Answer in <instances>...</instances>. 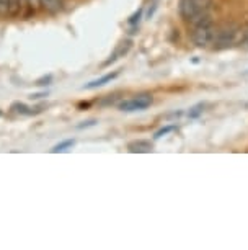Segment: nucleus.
Returning a JSON list of instances; mask_svg holds the SVG:
<instances>
[{"label": "nucleus", "instance_id": "nucleus-11", "mask_svg": "<svg viewBox=\"0 0 248 250\" xmlns=\"http://www.w3.org/2000/svg\"><path fill=\"white\" fill-rule=\"evenodd\" d=\"M203 111H204V105H203V103H199V105L193 106L188 111V116L191 118V120H196V118H199L201 115H203Z\"/></svg>", "mask_w": 248, "mask_h": 250}, {"label": "nucleus", "instance_id": "nucleus-3", "mask_svg": "<svg viewBox=\"0 0 248 250\" xmlns=\"http://www.w3.org/2000/svg\"><path fill=\"white\" fill-rule=\"evenodd\" d=\"M238 40V30L235 26H224L219 31H216V36H214V49L217 51H224L227 48H230L237 43Z\"/></svg>", "mask_w": 248, "mask_h": 250}, {"label": "nucleus", "instance_id": "nucleus-5", "mask_svg": "<svg viewBox=\"0 0 248 250\" xmlns=\"http://www.w3.org/2000/svg\"><path fill=\"white\" fill-rule=\"evenodd\" d=\"M129 152L133 154H144V152H151L152 150V143L151 141H144V139H139V141H134V143H131L128 146Z\"/></svg>", "mask_w": 248, "mask_h": 250}, {"label": "nucleus", "instance_id": "nucleus-2", "mask_svg": "<svg viewBox=\"0 0 248 250\" xmlns=\"http://www.w3.org/2000/svg\"><path fill=\"white\" fill-rule=\"evenodd\" d=\"M208 5L204 0H180V15L185 21L196 23L206 17Z\"/></svg>", "mask_w": 248, "mask_h": 250}, {"label": "nucleus", "instance_id": "nucleus-16", "mask_svg": "<svg viewBox=\"0 0 248 250\" xmlns=\"http://www.w3.org/2000/svg\"><path fill=\"white\" fill-rule=\"evenodd\" d=\"M0 115H2V111H0Z\"/></svg>", "mask_w": 248, "mask_h": 250}, {"label": "nucleus", "instance_id": "nucleus-6", "mask_svg": "<svg viewBox=\"0 0 248 250\" xmlns=\"http://www.w3.org/2000/svg\"><path fill=\"white\" fill-rule=\"evenodd\" d=\"M118 75H119V70H114V72L106 74V75H103L101 79H96V80H93V82L87 83V85H83V88H87V90H90V88L103 87V85H106V83H108V82H111V80H114L116 77H118Z\"/></svg>", "mask_w": 248, "mask_h": 250}, {"label": "nucleus", "instance_id": "nucleus-1", "mask_svg": "<svg viewBox=\"0 0 248 250\" xmlns=\"http://www.w3.org/2000/svg\"><path fill=\"white\" fill-rule=\"evenodd\" d=\"M214 36H216V28H214L210 18L206 15L196 21L194 30L191 33V41L196 48H208L209 44H212Z\"/></svg>", "mask_w": 248, "mask_h": 250}, {"label": "nucleus", "instance_id": "nucleus-12", "mask_svg": "<svg viewBox=\"0 0 248 250\" xmlns=\"http://www.w3.org/2000/svg\"><path fill=\"white\" fill-rule=\"evenodd\" d=\"M10 13V0H0V17Z\"/></svg>", "mask_w": 248, "mask_h": 250}, {"label": "nucleus", "instance_id": "nucleus-15", "mask_svg": "<svg viewBox=\"0 0 248 250\" xmlns=\"http://www.w3.org/2000/svg\"><path fill=\"white\" fill-rule=\"evenodd\" d=\"M95 123H96L95 120H90V121H87L85 125H80V126H78V128L82 129V128H88V126H95Z\"/></svg>", "mask_w": 248, "mask_h": 250}, {"label": "nucleus", "instance_id": "nucleus-8", "mask_svg": "<svg viewBox=\"0 0 248 250\" xmlns=\"http://www.w3.org/2000/svg\"><path fill=\"white\" fill-rule=\"evenodd\" d=\"M129 49H131V41H126V43H123L121 44V48H118L116 49V53L111 56V58L106 61L105 62V65H110V64H113V62H116L119 58H123V56H126L129 53Z\"/></svg>", "mask_w": 248, "mask_h": 250}, {"label": "nucleus", "instance_id": "nucleus-9", "mask_svg": "<svg viewBox=\"0 0 248 250\" xmlns=\"http://www.w3.org/2000/svg\"><path fill=\"white\" fill-rule=\"evenodd\" d=\"M12 110L18 113V115H36V113H41V108H30L25 103H13Z\"/></svg>", "mask_w": 248, "mask_h": 250}, {"label": "nucleus", "instance_id": "nucleus-4", "mask_svg": "<svg viewBox=\"0 0 248 250\" xmlns=\"http://www.w3.org/2000/svg\"><path fill=\"white\" fill-rule=\"evenodd\" d=\"M153 98L151 93H142V95H135L133 98H128V100L121 102L118 108L121 111H126V113H133V111H142L146 110L152 105Z\"/></svg>", "mask_w": 248, "mask_h": 250}, {"label": "nucleus", "instance_id": "nucleus-10", "mask_svg": "<svg viewBox=\"0 0 248 250\" xmlns=\"http://www.w3.org/2000/svg\"><path fill=\"white\" fill-rule=\"evenodd\" d=\"M74 144H76V141H74V139L62 141V143H60V144L54 146V147H53V150H51V152H53V154H57V152H65V150H67L69 147H72Z\"/></svg>", "mask_w": 248, "mask_h": 250}, {"label": "nucleus", "instance_id": "nucleus-13", "mask_svg": "<svg viewBox=\"0 0 248 250\" xmlns=\"http://www.w3.org/2000/svg\"><path fill=\"white\" fill-rule=\"evenodd\" d=\"M175 129H176V126H165V128L158 129L157 133H155V136H153V138H155V139H160L162 136H165V134H168V133H172V131H175Z\"/></svg>", "mask_w": 248, "mask_h": 250}, {"label": "nucleus", "instance_id": "nucleus-7", "mask_svg": "<svg viewBox=\"0 0 248 250\" xmlns=\"http://www.w3.org/2000/svg\"><path fill=\"white\" fill-rule=\"evenodd\" d=\"M38 3L43 10L49 12V13H57L60 10V5H62L60 0H38Z\"/></svg>", "mask_w": 248, "mask_h": 250}, {"label": "nucleus", "instance_id": "nucleus-14", "mask_svg": "<svg viewBox=\"0 0 248 250\" xmlns=\"http://www.w3.org/2000/svg\"><path fill=\"white\" fill-rule=\"evenodd\" d=\"M140 15H142V8H139V10H137V12H135V13H134V15H133V17H131V18H129V23H131V25H134V23H135V21H139V18H140Z\"/></svg>", "mask_w": 248, "mask_h": 250}]
</instances>
